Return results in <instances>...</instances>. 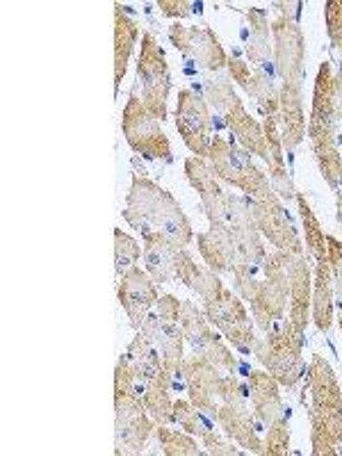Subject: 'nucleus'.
<instances>
[{
    "instance_id": "nucleus-1",
    "label": "nucleus",
    "mask_w": 342,
    "mask_h": 456,
    "mask_svg": "<svg viewBox=\"0 0 342 456\" xmlns=\"http://www.w3.org/2000/svg\"><path fill=\"white\" fill-rule=\"evenodd\" d=\"M311 390V445L315 456L340 454L342 445V388L324 356L317 354L308 365L304 390Z\"/></svg>"
},
{
    "instance_id": "nucleus-2",
    "label": "nucleus",
    "mask_w": 342,
    "mask_h": 456,
    "mask_svg": "<svg viewBox=\"0 0 342 456\" xmlns=\"http://www.w3.org/2000/svg\"><path fill=\"white\" fill-rule=\"evenodd\" d=\"M126 208L144 217L158 235L167 238L181 249L194 242L192 224L183 213L181 203L151 178L133 176L128 197H126Z\"/></svg>"
},
{
    "instance_id": "nucleus-3",
    "label": "nucleus",
    "mask_w": 342,
    "mask_h": 456,
    "mask_svg": "<svg viewBox=\"0 0 342 456\" xmlns=\"http://www.w3.org/2000/svg\"><path fill=\"white\" fill-rule=\"evenodd\" d=\"M304 333L306 331H297L290 320H283L265 340H256L254 345L256 358L283 388H295L308 372V365L301 358Z\"/></svg>"
},
{
    "instance_id": "nucleus-4",
    "label": "nucleus",
    "mask_w": 342,
    "mask_h": 456,
    "mask_svg": "<svg viewBox=\"0 0 342 456\" xmlns=\"http://www.w3.org/2000/svg\"><path fill=\"white\" fill-rule=\"evenodd\" d=\"M142 89V103L158 121L167 119V103L171 92V73L167 55L153 32L142 35L140 60H137V85Z\"/></svg>"
},
{
    "instance_id": "nucleus-5",
    "label": "nucleus",
    "mask_w": 342,
    "mask_h": 456,
    "mask_svg": "<svg viewBox=\"0 0 342 456\" xmlns=\"http://www.w3.org/2000/svg\"><path fill=\"white\" fill-rule=\"evenodd\" d=\"M290 251H279L267 254L263 265V281L251 299V315L256 324L265 333H270L283 322L285 306L290 299V285H288V272H285V260Z\"/></svg>"
},
{
    "instance_id": "nucleus-6",
    "label": "nucleus",
    "mask_w": 342,
    "mask_h": 456,
    "mask_svg": "<svg viewBox=\"0 0 342 456\" xmlns=\"http://www.w3.org/2000/svg\"><path fill=\"white\" fill-rule=\"evenodd\" d=\"M281 12L272 21V39H274V64L283 85H301L306 78V39L301 32L297 16L288 10L290 5L281 3Z\"/></svg>"
},
{
    "instance_id": "nucleus-7",
    "label": "nucleus",
    "mask_w": 342,
    "mask_h": 456,
    "mask_svg": "<svg viewBox=\"0 0 342 456\" xmlns=\"http://www.w3.org/2000/svg\"><path fill=\"white\" fill-rule=\"evenodd\" d=\"M121 130L130 149L140 153L146 160H171V146L167 140L160 121L144 108L137 92H133L126 101L121 114Z\"/></svg>"
},
{
    "instance_id": "nucleus-8",
    "label": "nucleus",
    "mask_w": 342,
    "mask_h": 456,
    "mask_svg": "<svg viewBox=\"0 0 342 456\" xmlns=\"http://www.w3.org/2000/svg\"><path fill=\"white\" fill-rule=\"evenodd\" d=\"M251 199L254 206V217L258 224V231L270 240L279 251H290V254H304L299 231L292 219V215L285 210L279 194L274 192L272 183L267 181Z\"/></svg>"
},
{
    "instance_id": "nucleus-9",
    "label": "nucleus",
    "mask_w": 342,
    "mask_h": 456,
    "mask_svg": "<svg viewBox=\"0 0 342 456\" xmlns=\"http://www.w3.org/2000/svg\"><path fill=\"white\" fill-rule=\"evenodd\" d=\"M208 160L213 165L215 174L219 178H224L226 183H231L233 187L242 190L247 197H254L260 187L270 178L265 176L263 171L254 165L249 151H244L242 146L235 144V142H226L224 137L215 135V140L210 142V153H208Z\"/></svg>"
},
{
    "instance_id": "nucleus-10",
    "label": "nucleus",
    "mask_w": 342,
    "mask_h": 456,
    "mask_svg": "<svg viewBox=\"0 0 342 456\" xmlns=\"http://www.w3.org/2000/svg\"><path fill=\"white\" fill-rule=\"evenodd\" d=\"M156 422L146 413L142 399L128 393H114V454H142Z\"/></svg>"
},
{
    "instance_id": "nucleus-11",
    "label": "nucleus",
    "mask_w": 342,
    "mask_h": 456,
    "mask_svg": "<svg viewBox=\"0 0 342 456\" xmlns=\"http://www.w3.org/2000/svg\"><path fill=\"white\" fill-rule=\"evenodd\" d=\"M333 69L329 62L320 64L313 89V108L308 117V137L313 142V149L320 146H338L342 144V137H338V110H336V87H333Z\"/></svg>"
},
{
    "instance_id": "nucleus-12",
    "label": "nucleus",
    "mask_w": 342,
    "mask_h": 456,
    "mask_svg": "<svg viewBox=\"0 0 342 456\" xmlns=\"http://www.w3.org/2000/svg\"><path fill=\"white\" fill-rule=\"evenodd\" d=\"M203 313L215 329L224 333L231 345L240 352H251L256 345L254 327H251L249 313L242 306V301L231 290L224 288L217 297L203 301Z\"/></svg>"
},
{
    "instance_id": "nucleus-13",
    "label": "nucleus",
    "mask_w": 342,
    "mask_h": 456,
    "mask_svg": "<svg viewBox=\"0 0 342 456\" xmlns=\"http://www.w3.org/2000/svg\"><path fill=\"white\" fill-rule=\"evenodd\" d=\"M171 44L183 53L187 64L208 69V71H222L228 64L226 51L219 44L217 35L208 26H181L174 23L169 28Z\"/></svg>"
},
{
    "instance_id": "nucleus-14",
    "label": "nucleus",
    "mask_w": 342,
    "mask_h": 456,
    "mask_svg": "<svg viewBox=\"0 0 342 456\" xmlns=\"http://www.w3.org/2000/svg\"><path fill=\"white\" fill-rule=\"evenodd\" d=\"M176 130L194 156L208 158L210 153V108L208 101L194 89L178 92Z\"/></svg>"
},
{
    "instance_id": "nucleus-15",
    "label": "nucleus",
    "mask_w": 342,
    "mask_h": 456,
    "mask_svg": "<svg viewBox=\"0 0 342 456\" xmlns=\"http://www.w3.org/2000/svg\"><path fill=\"white\" fill-rule=\"evenodd\" d=\"M117 295H119L121 308L128 315L130 327L135 331H140L142 324H144V317L153 311V306L160 299L156 281L151 279L149 272L142 270V267H133L124 276H119Z\"/></svg>"
},
{
    "instance_id": "nucleus-16",
    "label": "nucleus",
    "mask_w": 342,
    "mask_h": 456,
    "mask_svg": "<svg viewBox=\"0 0 342 456\" xmlns=\"http://www.w3.org/2000/svg\"><path fill=\"white\" fill-rule=\"evenodd\" d=\"M185 176L190 185L199 192L203 213H206L210 226H226V197L217 183L213 165L208 158L192 156L185 160Z\"/></svg>"
},
{
    "instance_id": "nucleus-17",
    "label": "nucleus",
    "mask_w": 342,
    "mask_h": 456,
    "mask_svg": "<svg viewBox=\"0 0 342 456\" xmlns=\"http://www.w3.org/2000/svg\"><path fill=\"white\" fill-rule=\"evenodd\" d=\"M185 370L190 402L197 404L201 411H206L208 415H213L215 420H217V399L224 381L222 370L215 363H210L201 354H192L190 358H185Z\"/></svg>"
},
{
    "instance_id": "nucleus-18",
    "label": "nucleus",
    "mask_w": 342,
    "mask_h": 456,
    "mask_svg": "<svg viewBox=\"0 0 342 456\" xmlns=\"http://www.w3.org/2000/svg\"><path fill=\"white\" fill-rule=\"evenodd\" d=\"M285 272H288V285H290V311L288 320L297 331H306L311 322V304H313V272L306 263L304 254H288L285 260Z\"/></svg>"
},
{
    "instance_id": "nucleus-19",
    "label": "nucleus",
    "mask_w": 342,
    "mask_h": 456,
    "mask_svg": "<svg viewBox=\"0 0 342 456\" xmlns=\"http://www.w3.org/2000/svg\"><path fill=\"white\" fill-rule=\"evenodd\" d=\"M217 425L244 450L263 454V441L258 438V427H256V415L249 409L247 399H233V402H222L217 411Z\"/></svg>"
},
{
    "instance_id": "nucleus-20",
    "label": "nucleus",
    "mask_w": 342,
    "mask_h": 456,
    "mask_svg": "<svg viewBox=\"0 0 342 456\" xmlns=\"http://www.w3.org/2000/svg\"><path fill=\"white\" fill-rule=\"evenodd\" d=\"M197 247L206 260L208 270L215 274H226L238 267L240 263V247L233 231L228 226H210V231L197 235Z\"/></svg>"
},
{
    "instance_id": "nucleus-21",
    "label": "nucleus",
    "mask_w": 342,
    "mask_h": 456,
    "mask_svg": "<svg viewBox=\"0 0 342 456\" xmlns=\"http://www.w3.org/2000/svg\"><path fill=\"white\" fill-rule=\"evenodd\" d=\"M279 128L281 140L288 151H295L306 137V114L301 85H281L279 89Z\"/></svg>"
},
{
    "instance_id": "nucleus-22",
    "label": "nucleus",
    "mask_w": 342,
    "mask_h": 456,
    "mask_svg": "<svg viewBox=\"0 0 342 456\" xmlns=\"http://www.w3.org/2000/svg\"><path fill=\"white\" fill-rule=\"evenodd\" d=\"M226 67L231 78L249 96H254L265 117H279V89H276L274 83H270L263 73L256 71L254 67H249L238 57H228Z\"/></svg>"
},
{
    "instance_id": "nucleus-23",
    "label": "nucleus",
    "mask_w": 342,
    "mask_h": 456,
    "mask_svg": "<svg viewBox=\"0 0 342 456\" xmlns=\"http://www.w3.org/2000/svg\"><path fill=\"white\" fill-rule=\"evenodd\" d=\"M249 388H251V404H254V415L260 425H272L276 418H290V409H285L281 399V384L272 377L267 370L265 372H249Z\"/></svg>"
},
{
    "instance_id": "nucleus-24",
    "label": "nucleus",
    "mask_w": 342,
    "mask_h": 456,
    "mask_svg": "<svg viewBox=\"0 0 342 456\" xmlns=\"http://www.w3.org/2000/svg\"><path fill=\"white\" fill-rule=\"evenodd\" d=\"M140 39V26L128 16V7L114 5V94H119L128 60Z\"/></svg>"
},
{
    "instance_id": "nucleus-25",
    "label": "nucleus",
    "mask_w": 342,
    "mask_h": 456,
    "mask_svg": "<svg viewBox=\"0 0 342 456\" xmlns=\"http://www.w3.org/2000/svg\"><path fill=\"white\" fill-rule=\"evenodd\" d=\"M178 254H181V247H176V244L169 242V240L158 233L153 238L144 240V247H142L146 272L151 274V279L160 285L178 281Z\"/></svg>"
},
{
    "instance_id": "nucleus-26",
    "label": "nucleus",
    "mask_w": 342,
    "mask_h": 456,
    "mask_svg": "<svg viewBox=\"0 0 342 456\" xmlns=\"http://www.w3.org/2000/svg\"><path fill=\"white\" fill-rule=\"evenodd\" d=\"M140 331L151 336L156 340L158 347L162 349V358L165 363H181L183 361V342H185V333H183L178 322H169L160 317V313H149L144 317Z\"/></svg>"
},
{
    "instance_id": "nucleus-27",
    "label": "nucleus",
    "mask_w": 342,
    "mask_h": 456,
    "mask_svg": "<svg viewBox=\"0 0 342 456\" xmlns=\"http://www.w3.org/2000/svg\"><path fill=\"white\" fill-rule=\"evenodd\" d=\"M311 320L322 333L331 329L333 322V276L329 260L315 263V274H313V304Z\"/></svg>"
},
{
    "instance_id": "nucleus-28",
    "label": "nucleus",
    "mask_w": 342,
    "mask_h": 456,
    "mask_svg": "<svg viewBox=\"0 0 342 456\" xmlns=\"http://www.w3.org/2000/svg\"><path fill=\"white\" fill-rule=\"evenodd\" d=\"M224 124L231 128V133L235 135L238 144L244 151H249L251 156H260L265 160L267 158V142H265V128L258 121L251 117L244 105H238L233 112L224 117Z\"/></svg>"
},
{
    "instance_id": "nucleus-29",
    "label": "nucleus",
    "mask_w": 342,
    "mask_h": 456,
    "mask_svg": "<svg viewBox=\"0 0 342 456\" xmlns=\"http://www.w3.org/2000/svg\"><path fill=\"white\" fill-rule=\"evenodd\" d=\"M176 276L190 290L197 292L203 301L213 299L224 290V283L219 281V276L213 270H203L201 265L194 263V258L185 249H181V254H178Z\"/></svg>"
},
{
    "instance_id": "nucleus-30",
    "label": "nucleus",
    "mask_w": 342,
    "mask_h": 456,
    "mask_svg": "<svg viewBox=\"0 0 342 456\" xmlns=\"http://www.w3.org/2000/svg\"><path fill=\"white\" fill-rule=\"evenodd\" d=\"M297 206H299V217L304 224V233H306L308 251H311L315 263H322V260H327V233H324L320 219L315 217L313 208L308 206L306 197L301 192H297Z\"/></svg>"
},
{
    "instance_id": "nucleus-31",
    "label": "nucleus",
    "mask_w": 342,
    "mask_h": 456,
    "mask_svg": "<svg viewBox=\"0 0 342 456\" xmlns=\"http://www.w3.org/2000/svg\"><path fill=\"white\" fill-rule=\"evenodd\" d=\"M178 324H181L183 333H185L187 345L192 347V352L197 354L201 349V345L206 342V338L210 336V322H208L206 313L199 311L192 301H183L181 304V317H178Z\"/></svg>"
},
{
    "instance_id": "nucleus-32",
    "label": "nucleus",
    "mask_w": 342,
    "mask_h": 456,
    "mask_svg": "<svg viewBox=\"0 0 342 456\" xmlns=\"http://www.w3.org/2000/svg\"><path fill=\"white\" fill-rule=\"evenodd\" d=\"M174 420L187 431V434L194 436H208L210 431H215L213 415H208L206 411L199 409L192 402H185V399H176L174 402Z\"/></svg>"
},
{
    "instance_id": "nucleus-33",
    "label": "nucleus",
    "mask_w": 342,
    "mask_h": 456,
    "mask_svg": "<svg viewBox=\"0 0 342 456\" xmlns=\"http://www.w3.org/2000/svg\"><path fill=\"white\" fill-rule=\"evenodd\" d=\"M169 386H149L142 397L146 413L156 425H169L174 422V402L169 397Z\"/></svg>"
},
{
    "instance_id": "nucleus-34",
    "label": "nucleus",
    "mask_w": 342,
    "mask_h": 456,
    "mask_svg": "<svg viewBox=\"0 0 342 456\" xmlns=\"http://www.w3.org/2000/svg\"><path fill=\"white\" fill-rule=\"evenodd\" d=\"M142 258V244L137 240L124 233L121 228H114V270L117 274L124 276L133 267H137Z\"/></svg>"
},
{
    "instance_id": "nucleus-35",
    "label": "nucleus",
    "mask_w": 342,
    "mask_h": 456,
    "mask_svg": "<svg viewBox=\"0 0 342 456\" xmlns=\"http://www.w3.org/2000/svg\"><path fill=\"white\" fill-rule=\"evenodd\" d=\"M156 438L160 443L162 452L167 456H199L203 454L201 447L197 445L194 438H190L187 434H181V431L167 429V425H156Z\"/></svg>"
},
{
    "instance_id": "nucleus-36",
    "label": "nucleus",
    "mask_w": 342,
    "mask_h": 456,
    "mask_svg": "<svg viewBox=\"0 0 342 456\" xmlns=\"http://www.w3.org/2000/svg\"><path fill=\"white\" fill-rule=\"evenodd\" d=\"M206 101L217 110L219 114L228 117V114L233 112L238 105H242L238 94L233 92V85L228 78H217V80H208L206 83Z\"/></svg>"
},
{
    "instance_id": "nucleus-37",
    "label": "nucleus",
    "mask_w": 342,
    "mask_h": 456,
    "mask_svg": "<svg viewBox=\"0 0 342 456\" xmlns=\"http://www.w3.org/2000/svg\"><path fill=\"white\" fill-rule=\"evenodd\" d=\"M315 151V160L320 165L322 176L331 185L333 192L342 197V156L338 146H320Z\"/></svg>"
},
{
    "instance_id": "nucleus-38",
    "label": "nucleus",
    "mask_w": 342,
    "mask_h": 456,
    "mask_svg": "<svg viewBox=\"0 0 342 456\" xmlns=\"http://www.w3.org/2000/svg\"><path fill=\"white\" fill-rule=\"evenodd\" d=\"M265 142H267V167H270V174H279V171H288V165H285L283 156V140H281V128L279 119L276 117H265Z\"/></svg>"
},
{
    "instance_id": "nucleus-39",
    "label": "nucleus",
    "mask_w": 342,
    "mask_h": 456,
    "mask_svg": "<svg viewBox=\"0 0 342 456\" xmlns=\"http://www.w3.org/2000/svg\"><path fill=\"white\" fill-rule=\"evenodd\" d=\"M263 265L265 263H258V260H240L238 267L233 270L235 290L247 301L254 299L256 292H258L260 281H263Z\"/></svg>"
},
{
    "instance_id": "nucleus-40",
    "label": "nucleus",
    "mask_w": 342,
    "mask_h": 456,
    "mask_svg": "<svg viewBox=\"0 0 342 456\" xmlns=\"http://www.w3.org/2000/svg\"><path fill=\"white\" fill-rule=\"evenodd\" d=\"M197 354H201V356H206L210 363L217 365L219 370H226V372L235 374V370L240 368V363L235 361L233 352L224 345L222 336L215 331H210V336L206 338V342L201 345V349H199Z\"/></svg>"
},
{
    "instance_id": "nucleus-41",
    "label": "nucleus",
    "mask_w": 342,
    "mask_h": 456,
    "mask_svg": "<svg viewBox=\"0 0 342 456\" xmlns=\"http://www.w3.org/2000/svg\"><path fill=\"white\" fill-rule=\"evenodd\" d=\"M290 447V429H288V418H276L272 425H267V438L263 443V454L283 456Z\"/></svg>"
},
{
    "instance_id": "nucleus-42",
    "label": "nucleus",
    "mask_w": 342,
    "mask_h": 456,
    "mask_svg": "<svg viewBox=\"0 0 342 456\" xmlns=\"http://www.w3.org/2000/svg\"><path fill=\"white\" fill-rule=\"evenodd\" d=\"M126 352H128L133 358L146 361V363H153V365L165 363V358H162V349L158 347L156 340H153L151 336H146L144 331H137V336L133 338V342H130Z\"/></svg>"
},
{
    "instance_id": "nucleus-43",
    "label": "nucleus",
    "mask_w": 342,
    "mask_h": 456,
    "mask_svg": "<svg viewBox=\"0 0 342 456\" xmlns=\"http://www.w3.org/2000/svg\"><path fill=\"white\" fill-rule=\"evenodd\" d=\"M327 260L333 276V295L342 299V240L327 233Z\"/></svg>"
},
{
    "instance_id": "nucleus-44",
    "label": "nucleus",
    "mask_w": 342,
    "mask_h": 456,
    "mask_svg": "<svg viewBox=\"0 0 342 456\" xmlns=\"http://www.w3.org/2000/svg\"><path fill=\"white\" fill-rule=\"evenodd\" d=\"M324 16H327V32L333 46L342 48V0H329L324 5Z\"/></svg>"
},
{
    "instance_id": "nucleus-45",
    "label": "nucleus",
    "mask_w": 342,
    "mask_h": 456,
    "mask_svg": "<svg viewBox=\"0 0 342 456\" xmlns=\"http://www.w3.org/2000/svg\"><path fill=\"white\" fill-rule=\"evenodd\" d=\"M203 447H206L208 454H219V456H235L240 454L238 447H233V443L222 441L215 431H210L208 436H203Z\"/></svg>"
},
{
    "instance_id": "nucleus-46",
    "label": "nucleus",
    "mask_w": 342,
    "mask_h": 456,
    "mask_svg": "<svg viewBox=\"0 0 342 456\" xmlns=\"http://www.w3.org/2000/svg\"><path fill=\"white\" fill-rule=\"evenodd\" d=\"M181 304L183 301L178 299V297L160 295L156 306H158V313H160V317H165V320L169 322H178V317H181Z\"/></svg>"
},
{
    "instance_id": "nucleus-47",
    "label": "nucleus",
    "mask_w": 342,
    "mask_h": 456,
    "mask_svg": "<svg viewBox=\"0 0 342 456\" xmlns=\"http://www.w3.org/2000/svg\"><path fill=\"white\" fill-rule=\"evenodd\" d=\"M158 10L162 12L165 16H169V19H185L190 12H192V3H183V0H160L158 3Z\"/></svg>"
},
{
    "instance_id": "nucleus-48",
    "label": "nucleus",
    "mask_w": 342,
    "mask_h": 456,
    "mask_svg": "<svg viewBox=\"0 0 342 456\" xmlns=\"http://www.w3.org/2000/svg\"><path fill=\"white\" fill-rule=\"evenodd\" d=\"M333 87H336V110L338 119H342V69L333 76Z\"/></svg>"
},
{
    "instance_id": "nucleus-49",
    "label": "nucleus",
    "mask_w": 342,
    "mask_h": 456,
    "mask_svg": "<svg viewBox=\"0 0 342 456\" xmlns=\"http://www.w3.org/2000/svg\"><path fill=\"white\" fill-rule=\"evenodd\" d=\"M338 224L342 228V197H338Z\"/></svg>"
},
{
    "instance_id": "nucleus-50",
    "label": "nucleus",
    "mask_w": 342,
    "mask_h": 456,
    "mask_svg": "<svg viewBox=\"0 0 342 456\" xmlns=\"http://www.w3.org/2000/svg\"><path fill=\"white\" fill-rule=\"evenodd\" d=\"M338 308H340V331H342V299H338Z\"/></svg>"
},
{
    "instance_id": "nucleus-51",
    "label": "nucleus",
    "mask_w": 342,
    "mask_h": 456,
    "mask_svg": "<svg viewBox=\"0 0 342 456\" xmlns=\"http://www.w3.org/2000/svg\"><path fill=\"white\" fill-rule=\"evenodd\" d=\"M340 55H342V48H340Z\"/></svg>"
}]
</instances>
